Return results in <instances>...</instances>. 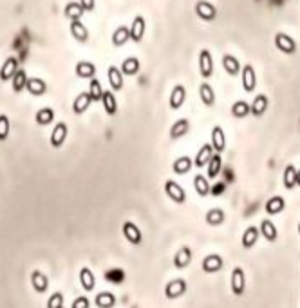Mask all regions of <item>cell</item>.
I'll return each instance as SVG.
<instances>
[{
    "label": "cell",
    "mask_w": 300,
    "mask_h": 308,
    "mask_svg": "<svg viewBox=\"0 0 300 308\" xmlns=\"http://www.w3.org/2000/svg\"><path fill=\"white\" fill-rule=\"evenodd\" d=\"M186 290H188V283H186V279H183V277H175V279L166 283L165 295H166V299H177V297H181V295L186 294Z\"/></svg>",
    "instance_id": "6da1fadb"
},
{
    "label": "cell",
    "mask_w": 300,
    "mask_h": 308,
    "mask_svg": "<svg viewBox=\"0 0 300 308\" xmlns=\"http://www.w3.org/2000/svg\"><path fill=\"white\" fill-rule=\"evenodd\" d=\"M165 192H166V196L177 205H183L184 201H186V192H184V189L174 180L165 181Z\"/></svg>",
    "instance_id": "7a4b0ae2"
},
{
    "label": "cell",
    "mask_w": 300,
    "mask_h": 308,
    "mask_svg": "<svg viewBox=\"0 0 300 308\" xmlns=\"http://www.w3.org/2000/svg\"><path fill=\"white\" fill-rule=\"evenodd\" d=\"M232 279H230V285H232V292L235 295H242L244 290H246V274L241 267H235L232 270Z\"/></svg>",
    "instance_id": "3957f363"
},
{
    "label": "cell",
    "mask_w": 300,
    "mask_h": 308,
    "mask_svg": "<svg viewBox=\"0 0 300 308\" xmlns=\"http://www.w3.org/2000/svg\"><path fill=\"white\" fill-rule=\"evenodd\" d=\"M241 80H242V89L246 93H253L257 87V74H255V69L253 65L246 63L244 67L241 69Z\"/></svg>",
    "instance_id": "277c9868"
},
{
    "label": "cell",
    "mask_w": 300,
    "mask_h": 308,
    "mask_svg": "<svg viewBox=\"0 0 300 308\" xmlns=\"http://www.w3.org/2000/svg\"><path fill=\"white\" fill-rule=\"evenodd\" d=\"M275 47L286 54L296 53V42L289 35H286V33H277L275 35Z\"/></svg>",
    "instance_id": "5b68a950"
},
{
    "label": "cell",
    "mask_w": 300,
    "mask_h": 308,
    "mask_svg": "<svg viewBox=\"0 0 300 308\" xmlns=\"http://www.w3.org/2000/svg\"><path fill=\"white\" fill-rule=\"evenodd\" d=\"M123 236L130 245H141L143 243V234L139 230V226L132 221L123 223Z\"/></svg>",
    "instance_id": "8992f818"
},
{
    "label": "cell",
    "mask_w": 300,
    "mask_h": 308,
    "mask_svg": "<svg viewBox=\"0 0 300 308\" xmlns=\"http://www.w3.org/2000/svg\"><path fill=\"white\" fill-rule=\"evenodd\" d=\"M195 13H197L199 18H203L206 22H212L217 17V8L212 2H208V0H199L197 4H195Z\"/></svg>",
    "instance_id": "52a82bcc"
},
{
    "label": "cell",
    "mask_w": 300,
    "mask_h": 308,
    "mask_svg": "<svg viewBox=\"0 0 300 308\" xmlns=\"http://www.w3.org/2000/svg\"><path fill=\"white\" fill-rule=\"evenodd\" d=\"M67 134H69L67 123L58 122L56 125H54L53 132H51V145H53L54 149H60V147L65 143V138H67Z\"/></svg>",
    "instance_id": "ba28073f"
},
{
    "label": "cell",
    "mask_w": 300,
    "mask_h": 308,
    "mask_svg": "<svg viewBox=\"0 0 300 308\" xmlns=\"http://www.w3.org/2000/svg\"><path fill=\"white\" fill-rule=\"evenodd\" d=\"M199 72L203 78H210L214 74V58L208 49H203L199 53Z\"/></svg>",
    "instance_id": "9c48e42d"
},
{
    "label": "cell",
    "mask_w": 300,
    "mask_h": 308,
    "mask_svg": "<svg viewBox=\"0 0 300 308\" xmlns=\"http://www.w3.org/2000/svg\"><path fill=\"white\" fill-rule=\"evenodd\" d=\"M212 149H214L215 154H221L224 152V149H226V136H224V131L221 125H215L214 129H212Z\"/></svg>",
    "instance_id": "30bf717a"
},
{
    "label": "cell",
    "mask_w": 300,
    "mask_h": 308,
    "mask_svg": "<svg viewBox=\"0 0 300 308\" xmlns=\"http://www.w3.org/2000/svg\"><path fill=\"white\" fill-rule=\"evenodd\" d=\"M223 258L221 256H217V254H208L205 259H203L201 263V268L203 272H206V274H215V272H219L221 268H223Z\"/></svg>",
    "instance_id": "8fae6325"
},
{
    "label": "cell",
    "mask_w": 300,
    "mask_h": 308,
    "mask_svg": "<svg viewBox=\"0 0 300 308\" xmlns=\"http://www.w3.org/2000/svg\"><path fill=\"white\" fill-rule=\"evenodd\" d=\"M31 286L35 292H38V294H45L47 288H49V277L45 276L44 272H40V270H33Z\"/></svg>",
    "instance_id": "7c38bea8"
},
{
    "label": "cell",
    "mask_w": 300,
    "mask_h": 308,
    "mask_svg": "<svg viewBox=\"0 0 300 308\" xmlns=\"http://www.w3.org/2000/svg\"><path fill=\"white\" fill-rule=\"evenodd\" d=\"M145 29H147V22L141 15H138L130 24V38L134 42H141V38L145 36Z\"/></svg>",
    "instance_id": "4fadbf2b"
},
{
    "label": "cell",
    "mask_w": 300,
    "mask_h": 308,
    "mask_svg": "<svg viewBox=\"0 0 300 308\" xmlns=\"http://www.w3.org/2000/svg\"><path fill=\"white\" fill-rule=\"evenodd\" d=\"M188 131H190L188 118H179V120H175L174 125L170 127V138L172 140H179V138L188 134Z\"/></svg>",
    "instance_id": "5bb4252c"
},
{
    "label": "cell",
    "mask_w": 300,
    "mask_h": 308,
    "mask_svg": "<svg viewBox=\"0 0 300 308\" xmlns=\"http://www.w3.org/2000/svg\"><path fill=\"white\" fill-rule=\"evenodd\" d=\"M18 71V60L15 56L8 58L4 62V65L0 67V80L2 82H8V80H13V76L17 74Z\"/></svg>",
    "instance_id": "9a60e30c"
},
{
    "label": "cell",
    "mask_w": 300,
    "mask_h": 308,
    "mask_svg": "<svg viewBox=\"0 0 300 308\" xmlns=\"http://www.w3.org/2000/svg\"><path fill=\"white\" fill-rule=\"evenodd\" d=\"M190 263H192V250L188 247H181L174 256V267L183 270V268L188 267Z\"/></svg>",
    "instance_id": "2e32d148"
},
{
    "label": "cell",
    "mask_w": 300,
    "mask_h": 308,
    "mask_svg": "<svg viewBox=\"0 0 300 308\" xmlns=\"http://www.w3.org/2000/svg\"><path fill=\"white\" fill-rule=\"evenodd\" d=\"M212 156H214V149H212V145L210 143H205L201 149L197 150V154H195L193 165H195L197 169H203L205 165H208V162L212 160Z\"/></svg>",
    "instance_id": "e0dca14e"
},
{
    "label": "cell",
    "mask_w": 300,
    "mask_h": 308,
    "mask_svg": "<svg viewBox=\"0 0 300 308\" xmlns=\"http://www.w3.org/2000/svg\"><path fill=\"white\" fill-rule=\"evenodd\" d=\"M80 285L85 292H92L96 288V277L94 272L90 270L89 267H83L80 270Z\"/></svg>",
    "instance_id": "ac0fdd59"
},
{
    "label": "cell",
    "mask_w": 300,
    "mask_h": 308,
    "mask_svg": "<svg viewBox=\"0 0 300 308\" xmlns=\"http://www.w3.org/2000/svg\"><path fill=\"white\" fill-rule=\"evenodd\" d=\"M90 104H92V100H90L89 93H80V95L74 98V102H72V113L74 114H83L87 111V109L90 107Z\"/></svg>",
    "instance_id": "d6986e66"
},
{
    "label": "cell",
    "mask_w": 300,
    "mask_h": 308,
    "mask_svg": "<svg viewBox=\"0 0 300 308\" xmlns=\"http://www.w3.org/2000/svg\"><path fill=\"white\" fill-rule=\"evenodd\" d=\"M184 100H186V89H184V86H175L170 93V107L174 111H177V109L183 107Z\"/></svg>",
    "instance_id": "ffe728a7"
},
{
    "label": "cell",
    "mask_w": 300,
    "mask_h": 308,
    "mask_svg": "<svg viewBox=\"0 0 300 308\" xmlns=\"http://www.w3.org/2000/svg\"><path fill=\"white\" fill-rule=\"evenodd\" d=\"M268 105H269V100L266 95H257L255 100H253V104L250 105L251 107V114L255 118H260L262 114L268 111Z\"/></svg>",
    "instance_id": "44dd1931"
},
{
    "label": "cell",
    "mask_w": 300,
    "mask_h": 308,
    "mask_svg": "<svg viewBox=\"0 0 300 308\" xmlns=\"http://www.w3.org/2000/svg\"><path fill=\"white\" fill-rule=\"evenodd\" d=\"M286 208V199L282 196H273L266 201V212L271 214V216H277Z\"/></svg>",
    "instance_id": "7402d4cb"
},
{
    "label": "cell",
    "mask_w": 300,
    "mask_h": 308,
    "mask_svg": "<svg viewBox=\"0 0 300 308\" xmlns=\"http://www.w3.org/2000/svg\"><path fill=\"white\" fill-rule=\"evenodd\" d=\"M259 236H260V232H259V228H257V226H248L246 230H244V234H242V240H241L242 249L250 250L251 247L257 243Z\"/></svg>",
    "instance_id": "603a6c76"
},
{
    "label": "cell",
    "mask_w": 300,
    "mask_h": 308,
    "mask_svg": "<svg viewBox=\"0 0 300 308\" xmlns=\"http://www.w3.org/2000/svg\"><path fill=\"white\" fill-rule=\"evenodd\" d=\"M26 89L29 91L33 96H42V95H45V91H47V84H45L42 78H27Z\"/></svg>",
    "instance_id": "cb8c5ba5"
},
{
    "label": "cell",
    "mask_w": 300,
    "mask_h": 308,
    "mask_svg": "<svg viewBox=\"0 0 300 308\" xmlns=\"http://www.w3.org/2000/svg\"><path fill=\"white\" fill-rule=\"evenodd\" d=\"M102 104L109 116H114V114L118 113V102H116V96L112 95V91H103Z\"/></svg>",
    "instance_id": "d4e9b609"
},
{
    "label": "cell",
    "mask_w": 300,
    "mask_h": 308,
    "mask_svg": "<svg viewBox=\"0 0 300 308\" xmlns=\"http://www.w3.org/2000/svg\"><path fill=\"white\" fill-rule=\"evenodd\" d=\"M223 67L224 71L228 72L230 76H237L239 72H241V63H239V60L233 56V54H224L223 56Z\"/></svg>",
    "instance_id": "484cf974"
},
{
    "label": "cell",
    "mask_w": 300,
    "mask_h": 308,
    "mask_svg": "<svg viewBox=\"0 0 300 308\" xmlns=\"http://www.w3.org/2000/svg\"><path fill=\"white\" fill-rule=\"evenodd\" d=\"M259 232L264 236L268 241H277V238H278L277 226H275V223L271 221V219H262V221H260Z\"/></svg>",
    "instance_id": "4316f807"
},
{
    "label": "cell",
    "mask_w": 300,
    "mask_h": 308,
    "mask_svg": "<svg viewBox=\"0 0 300 308\" xmlns=\"http://www.w3.org/2000/svg\"><path fill=\"white\" fill-rule=\"evenodd\" d=\"M71 33L78 42H87L89 40V31H87L85 24L81 20H72L71 22Z\"/></svg>",
    "instance_id": "83f0119b"
},
{
    "label": "cell",
    "mask_w": 300,
    "mask_h": 308,
    "mask_svg": "<svg viewBox=\"0 0 300 308\" xmlns=\"http://www.w3.org/2000/svg\"><path fill=\"white\" fill-rule=\"evenodd\" d=\"M94 304L98 308H114L116 306V295L112 292H99L94 297Z\"/></svg>",
    "instance_id": "f1b7e54d"
},
{
    "label": "cell",
    "mask_w": 300,
    "mask_h": 308,
    "mask_svg": "<svg viewBox=\"0 0 300 308\" xmlns=\"http://www.w3.org/2000/svg\"><path fill=\"white\" fill-rule=\"evenodd\" d=\"M192 167H193V160L190 156H181V158H177L172 163V171L175 174H186V172H190Z\"/></svg>",
    "instance_id": "f546056e"
},
{
    "label": "cell",
    "mask_w": 300,
    "mask_h": 308,
    "mask_svg": "<svg viewBox=\"0 0 300 308\" xmlns=\"http://www.w3.org/2000/svg\"><path fill=\"white\" fill-rule=\"evenodd\" d=\"M206 167H208V169H206V172H208V176H206V178L214 180V178L219 176L221 169H223V158H221V154H214Z\"/></svg>",
    "instance_id": "4dcf8cb0"
},
{
    "label": "cell",
    "mask_w": 300,
    "mask_h": 308,
    "mask_svg": "<svg viewBox=\"0 0 300 308\" xmlns=\"http://www.w3.org/2000/svg\"><path fill=\"white\" fill-rule=\"evenodd\" d=\"M120 71H121V74L134 76V74H138V71H139V60L136 58V56H129V58L123 60Z\"/></svg>",
    "instance_id": "1f68e13d"
},
{
    "label": "cell",
    "mask_w": 300,
    "mask_h": 308,
    "mask_svg": "<svg viewBox=\"0 0 300 308\" xmlns=\"http://www.w3.org/2000/svg\"><path fill=\"white\" fill-rule=\"evenodd\" d=\"M107 76H109V82H111L112 89L114 91L123 89V74H121V71L116 67V65H111V67H109Z\"/></svg>",
    "instance_id": "d6a6232c"
},
{
    "label": "cell",
    "mask_w": 300,
    "mask_h": 308,
    "mask_svg": "<svg viewBox=\"0 0 300 308\" xmlns=\"http://www.w3.org/2000/svg\"><path fill=\"white\" fill-rule=\"evenodd\" d=\"M199 98L206 107H212L215 104V91L212 89L210 84H201L199 87Z\"/></svg>",
    "instance_id": "836d02e7"
},
{
    "label": "cell",
    "mask_w": 300,
    "mask_h": 308,
    "mask_svg": "<svg viewBox=\"0 0 300 308\" xmlns=\"http://www.w3.org/2000/svg\"><path fill=\"white\" fill-rule=\"evenodd\" d=\"M193 189H195V192H197L201 198H205V196L210 194V183H208V178L203 176V174H197V176L193 178Z\"/></svg>",
    "instance_id": "e575fe53"
},
{
    "label": "cell",
    "mask_w": 300,
    "mask_h": 308,
    "mask_svg": "<svg viewBox=\"0 0 300 308\" xmlns=\"http://www.w3.org/2000/svg\"><path fill=\"white\" fill-rule=\"evenodd\" d=\"M205 219L210 226H217V225H223L226 216H224L223 208H210V210L206 212Z\"/></svg>",
    "instance_id": "d590c367"
},
{
    "label": "cell",
    "mask_w": 300,
    "mask_h": 308,
    "mask_svg": "<svg viewBox=\"0 0 300 308\" xmlns=\"http://www.w3.org/2000/svg\"><path fill=\"white\" fill-rule=\"evenodd\" d=\"M74 71H76V74L80 78H90V80H92L96 74V67L92 62H78Z\"/></svg>",
    "instance_id": "8d00e7d4"
},
{
    "label": "cell",
    "mask_w": 300,
    "mask_h": 308,
    "mask_svg": "<svg viewBox=\"0 0 300 308\" xmlns=\"http://www.w3.org/2000/svg\"><path fill=\"white\" fill-rule=\"evenodd\" d=\"M282 181H284V187H286L287 190H293L296 187V169L295 165H287L286 169H284V176H282Z\"/></svg>",
    "instance_id": "74e56055"
},
{
    "label": "cell",
    "mask_w": 300,
    "mask_h": 308,
    "mask_svg": "<svg viewBox=\"0 0 300 308\" xmlns=\"http://www.w3.org/2000/svg\"><path fill=\"white\" fill-rule=\"evenodd\" d=\"M127 40H130V29L127 26H120L116 31L112 33V44L116 45V47L123 45Z\"/></svg>",
    "instance_id": "f35d334b"
},
{
    "label": "cell",
    "mask_w": 300,
    "mask_h": 308,
    "mask_svg": "<svg viewBox=\"0 0 300 308\" xmlns=\"http://www.w3.org/2000/svg\"><path fill=\"white\" fill-rule=\"evenodd\" d=\"M250 113H251V107L248 102H244V100H237V102L232 105V114L235 118H246Z\"/></svg>",
    "instance_id": "ab89813d"
},
{
    "label": "cell",
    "mask_w": 300,
    "mask_h": 308,
    "mask_svg": "<svg viewBox=\"0 0 300 308\" xmlns=\"http://www.w3.org/2000/svg\"><path fill=\"white\" fill-rule=\"evenodd\" d=\"M36 123L38 125H49L51 122L54 120V111L51 107H44V109H40L38 113H36Z\"/></svg>",
    "instance_id": "60d3db41"
},
{
    "label": "cell",
    "mask_w": 300,
    "mask_h": 308,
    "mask_svg": "<svg viewBox=\"0 0 300 308\" xmlns=\"http://www.w3.org/2000/svg\"><path fill=\"white\" fill-rule=\"evenodd\" d=\"M83 13H85V9L81 8L78 2H69V4L65 6V15L71 18V22L72 20H80Z\"/></svg>",
    "instance_id": "b9f144b4"
},
{
    "label": "cell",
    "mask_w": 300,
    "mask_h": 308,
    "mask_svg": "<svg viewBox=\"0 0 300 308\" xmlns=\"http://www.w3.org/2000/svg\"><path fill=\"white\" fill-rule=\"evenodd\" d=\"M89 96L92 102H102V96H103V89H102V84H99V80H96V78H92L89 84Z\"/></svg>",
    "instance_id": "7bdbcfd3"
},
{
    "label": "cell",
    "mask_w": 300,
    "mask_h": 308,
    "mask_svg": "<svg viewBox=\"0 0 300 308\" xmlns=\"http://www.w3.org/2000/svg\"><path fill=\"white\" fill-rule=\"evenodd\" d=\"M105 279L109 283H114V285H121L125 281V272L121 268H111V270L105 272Z\"/></svg>",
    "instance_id": "ee69618b"
},
{
    "label": "cell",
    "mask_w": 300,
    "mask_h": 308,
    "mask_svg": "<svg viewBox=\"0 0 300 308\" xmlns=\"http://www.w3.org/2000/svg\"><path fill=\"white\" fill-rule=\"evenodd\" d=\"M26 84H27V74L24 69H18L17 74L13 76V91L15 93H20V91L26 89Z\"/></svg>",
    "instance_id": "f6af8a7d"
},
{
    "label": "cell",
    "mask_w": 300,
    "mask_h": 308,
    "mask_svg": "<svg viewBox=\"0 0 300 308\" xmlns=\"http://www.w3.org/2000/svg\"><path fill=\"white\" fill-rule=\"evenodd\" d=\"M45 306L47 308H62L63 306V294L62 292H54L53 295H49Z\"/></svg>",
    "instance_id": "bcb514c9"
},
{
    "label": "cell",
    "mask_w": 300,
    "mask_h": 308,
    "mask_svg": "<svg viewBox=\"0 0 300 308\" xmlns=\"http://www.w3.org/2000/svg\"><path fill=\"white\" fill-rule=\"evenodd\" d=\"M9 118L6 114H0V141H6L9 136Z\"/></svg>",
    "instance_id": "7dc6e473"
},
{
    "label": "cell",
    "mask_w": 300,
    "mask_h": 308,
    "mask_svg": "<svg viewBox=\"0 0 300 308\" xmlns=\"http://www.w3.org/2000/svg\"><path fill=\"white\" fill-rule=\"evenodd\" d=\"M71 308H90V301L87 295H78L74 301H72Z\"/></svg>",
    "instance_id": "c3c4849f"
},
{
    "label": "cell",
    "mask_w": 300,
    "mask_h": 308,
    "mask_svg": "<svg viewBox=\"0 0 300 308\" xmlns=\"http://www.w3.org/2000/svg\"><path fill=\"white\" fill-rule=\"evenodd\" d=\"M94 0H80V6L83 9H85V11H92V9H94Z\"/></svg>",
    "instance_id": "681fc988"
},
{
    "label": "cell",
    "mask_w": 300,
    "mask_h": 308,
    "mask_svg": "<svg viewBox=\"0 0 300 308\" xmlns=\"http://www.w3.org/2000/svg\"><path fill=\"white\" fill-rule=\"evenodd\" d=\"M224 192V183H219V185H214L210 189V194L212 196H221Z\"/></svg>",
    "instance_id": "f907efd6"
},
{
    "label": "cell",
    "mask_w": 300,
    "mask_h": 308,
    "mask_svg": "<svg viewBox=\"0 0 300 308\" xmlns=\"http://www.w3.org/2000/svg\"><path fill=\"white\" fill-rule=\"evenodd\" d=\"M296 185H300V169L296 171Z\"/></svg>",
    "instance_id": "816d5d0a"
},
{
    "label": "cell",
    "mask_w": 300,
    "mask_h": 308,
    "mask_svg": "<svg viewBox=\"0 0 300 308\" xmlns=\"http://www.w3.org/2000/svg\"><path fill=\"white\" fill-rule=\"evenodd\" d=\"M298 234H300V223H298Z\"/></svg>",
    "instance_id": "f5cc1de1"
},
{
    "label": "cell",
    "mask_w": 300,
    "mask_h": 308,
    "mask_svg": "<svg viewBox=\"0 0 300 308\" xmlns=\"http://www.w3.org/2000/svg\"><path fill=\"white\" fill-rule=\"evenodd\" d=\"M62 308H63V306H62Z\"/></svg>",
    "instance_id": "db71d44e"
}]
</instances>
